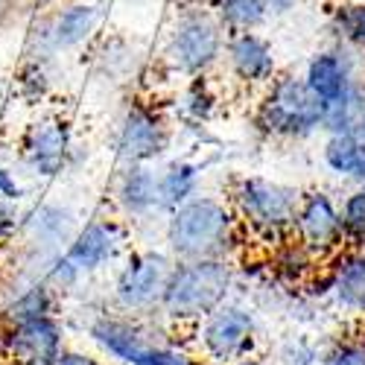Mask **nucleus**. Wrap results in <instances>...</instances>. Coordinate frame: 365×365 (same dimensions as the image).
Returning <instances> with one entry per match:
<instances>
[{
    "label": "nucleus",
    "instance_id": "obj_13",
    "mask_svg": "<svg viewBox=\"0 0 365 365\" xmlns=\"http://www.w3.org/2000/svg\"><path fill=\"white\" fill-rule=\"evenodd\" d=\"M100 6L91 4V0H79V4H71L65 9H58L50 21H44L36 29V38H38V58L36 62H44L47 56L53 53H62V50H73L82 47L91 36L97 33L100 26Z\"/></svg>",
    "mask_w": 365,
    "mask_h": 365
},
{
    "label": "nucleus",
    "instance_id": "obj_10",
    "mask_svg": "<svg viewBox=\"0 0 365 365\" xmlns=\"http://www.w3.org/2000/svg\"><path fill=\"white\" fill-rule=\"evenodd\" d=\"M292 237L304 249H310L319 260H330L345 249V234H342V214L339 202L333 193L322 187L301 190Z\"/></svg>",
    "mask_w": 365,
    "mask_h": 365
},
{
    "label": "nucleus",
    "instance_id": "obj_21",
    "mask_svg": "<svg viewBox=\"0 0 365 365\" xmlns=\"http://www.w3.org/2000/svg\"><path fill=\"white\" fill-rule=\"evenodd\" d=\"M202 175H205V170L193 158H173L158 170V190H161V214L164 217L202 193Z\"/></svg>",
    "mask_w": 365,
    "mask_h": 365
},
{
    "label": "nucleus",
    "instance_id": "obj_1",
    "mask_svg": "<svg viewBox=\"0 0 365 365\" xmlns=\"http://www.w3.org/2000/svg\"><path fill=\"white\" fill-rule=\"evenodd\" d=\"M242 242L246 237L228 196L199 193L164 217V249L175 260H234Z\"/></svg>",
    "mask_w": 365,
    "mask_h": 365
},
{
    "label": "nucleus",
    "instance_id": "obj_31",
    "mask_svg": "<svg viewBox=\"0 0 365 365\" xmlns=\"http://www.w3.org/2000/svg\"><path fill=\"white\" fill-rule=\"evenodd\" d=\"M50 365H106L100 356L94 354H85V351H71V348H62L56 354V359Z\"/></svg>",
    "mask_w": 365,
    "mask_h": 365
},
{
    "label": "nucleus",
    "instance_id": "obj_18",
    "mask_svg": "<svg viewBox=\"0 0 365 365\" xmlns=\"http://www.w3.org/2000/svg\"><path fill=\"white\" fill-rule=\"evenodd\" d=\"M76 217L73 210L65 205H41L36 207L26 220V237H29V246L38 252L41 260H50L56 255H62L71 240L76 234Z\"/></svg>",
    "mask_w": 365,
    "mask_h": 365
},
{
    "label": "nucleus",
    "instance_id": "obj_7",
    "mask_svg": "<svg viewBox=\"0 0 365 365\" xmlns=\"http://www.w3.org/2000/svg\"><path fill=\"white\" fill-rule=\"evenodd\" d=\"M173 263H175V257L167 249L129 252L114 278V287H111L114 307L126 316H135V319L155 316L161 307V295H164L167 278L173 272Z\"/></svg>",
    "mask_w": 365,
    "mask_h": 365
},
{
    "label": "nucleus",
    "instance_id": "obj_32",
    "mask_svg": "<svg viewBox=\"0 0 365 365\" xmlns=\"http://www.w3.org/2000/svg\"><path fill=\"white\" fill-rule=\"evenodd\" d=\"M15 225H18V214H15V207L0 199V242H6V240L15 234Z\"/></svg>",
    "mask_w": 365,
    "mask_h": 365
},
{
    "label": "nucleus",
    "instance_id": "obj_15",
    "mask_svg": "<svg viewBox=\"0 0 365 365\" xmlns=\"http://www.w3.org/2000/svg\"><path fill=\"white\" fill-rule=\"evenodd\" d=\"M114 205L132 222H149L161 214L158 170L152 164H123L114 181Z\"/></svg>",
    "mask_w": 365,
    "mask_h": 365
},
{
    "label": "nucleus",
    "instance_id": "obj_17",
    "mask_svg": "<svg viewBox=\"0 0 365 365\" xmlns=\"http://www.w3.org/2000/svg\"><path fill=\"white\" fill-rule=\"evenodd\" d=\"M324 295L342 313L365 316V249L345 246L330 257L324 272Z\"/></svg>",
    "mask_w": 365,
    "mask_h": 365
},
{
    "label": "nucleus",
    "instance_id": "obj_23",
    "mask_svg": "<svg viewBox=\"0 0 365 365\" xmlns=\"http://www.w3.org/2000/svg\"><path fill=\"white\" fill-rule=\"evenodd\" d=\"M330 36L336 44L365 56V0H345L330 12Z\"/></svg>",
    "mask_w": 365,
    "mask_h": 365
},
{
    "label": "nucleus",
    "instance_id": "obj_6",
    "mask_svg": "<svg viewBox=\"0 0 365 365\" xmlns=\"http://www.w3.org/2000/svg\"><path fill=\"white\" fill-rule=\"evenodd\" d=\"M260 345V322L257 310L246 301L228 298L217 310H210L190 327V348L207 362L222 365L257 354Z\"/></svg>",
    "mask_w": 365,
    "mask_h": 365
},
{
    "label": "nucleus",
    "instance_id": "obj_33",
    "mask_svg": "<svg viewBox=\"0 0 365 365\" xmlns=\"http://www.w3.org/2000/svg\"><path fill=\"white\" fill-rule=\"evenodd\" d=\"M21 187H18V181L0 167V199H21Z\"/></svg>",
    "mask_w": 365,
    "mask_h": 365
},
{
    "label": "nucleus",
    "instance_id": "obj_28",
    "mask_svg": "<svg viewBox=\"0 0 365 365\" xmlns=\"http://www.w3.org/2000/svg\"><path fill=\"white\" fill-rule=\"evenodd\" d=\"M322 351L310 336H289L275 348L272 365H322Z\"/></svg>",
    "mask_w": 365,
    "mask_h": 365
},
{
    "label": "nucleus",
    "instance_id": "obj_8",
    "mask_svg": "<svg viewBox=\"0 0 365 365\" xmlns=\"http://www.w3.org/2000/svg\"><path fill=\"white\" fill-rule=\"evenodd\" d=\"M173 143L167 114L149 100H132L117 120L114 152L120 164H155Z\"/></svg>",
    "mask_w": 365,
    "mask_h": 365
},
{
    "label": "nucleus",
    "instance_id": "obj_3",
    "mask_svg": "<svg viewBox=\"0 0 365 365\" xmlns=\"http://www.w3.org/2000/svg\"><path fill=\"white\" fill-rule=\"evenodd\" d=\"M228 33L214 6L185 4L178 6L161 47V65L170 76L178 79H202L210 76L225 56Z\"/></svg>",
    "mask_w": 365,
    "mask_h": 365
},
{
    "label": "nucleus",
    "instance_id": "obj_26",
    "mask_svg": "<svg viewBox=\"0 0 365 365\" xmlns=\"http://www.w3.org/2000/svg\"><path fill=\"white\" fill-rule=\"evenodd\" d=\"M339 214H342L345 246L365 249V185H354L339 199Z\"/></svg>",
    "mask_w": 365,
    "mask_h": 365
},
{
    "label": "nucleus",
    "instance_id": "obj_34",
    "mask_svg": "<svg viewBox=\"0 0 365 365\" xmlns=\"http://www.w3.org/2000/svg\"><path fill=\"white\" fill-rule=\"evenodd\" d=\"M298 0H269V12H272V21L275 18H287L289 12H295Z\"/></svg>",
    "mask_w": 365,
    "mask_h": 365
},
{
    "label": "nucleus",
    "instance_id": "obj_14",
    "mask_svg": "<svg viewBox=\"0 0 365 365\" xmlns=\"http://www.w3.org/2000/svg\"><path fill=\"white\" fill-rule=\"evenodd\" d=\"M62 348L65 330L53 316L9 324V330L4 333V351L15 365H50Z\"/></svg>",
    "mask_w": 365,
    "mask_h": 365
},
{
    "label": "nucleus",
    "instance_id": "obj_16",
    "mask_svg": "<svg viewBox=\"0 0 365 365\" xmlns=\"http://www.w3.org/2000/svg\"><path fill=\"white\" fill-rule=\"evenodd\" d=\"M71 129L65 120H38L24 135V161L36 175L56 178L68 170L71 161Z\"/></svg>",
    "mask_w": 365,
    "mask_h": 365
},
{
    "label": "nucleus",
    "instance_id": "obj_27",
    "mask_svg": "<svg viewBox=\"0 0 365 365\" xmlns=\"http://www.w3.org/2000/svg\"><path fill=\"white\" fill-rule=\"evenodd\" d=\"M38 278L53 289V295H65V292H71V289L79 287L82 272H79V266L62 252V255L44 260V272H41Z\"/></svg>",
    "mask_w": 365,
    "mask_h": 365
},
{
    "label": "nucleus",
    "instance_id": "obj_22",
    "mask_svg": "<svg viewBox=\"0 0 365 365\" xmlns=\"http://www.w3.org/2000/svg\"><path fill=\"white\" fill-rule=\"evenodd\" d=\"M178 114L185 123L190 126H205L214 120L217 108H220V97L214 85H210V76H202V79H187V85L181 88L178 94Z\"/></svg>",
    "mask_w": 365,
    "mask_h": 365
},
{
    "label": "nucleus",
    "instance_id": "obj_36",
    "mask_svg": "<svg viewBox=\"0 0 365 365\" xmlns=\"http://www.w3.org/2000/svg\"><path fill=\"white\" fill-rule=\"evenodd\" d=\"M351 132H354L356 138H362V140H365V111L359 114V120H356V123H354V129H351Z\"/></svg>",
    "mask_w": 365,
    "mask_h": 365
},
{
    "label": "nucleus",
    "instance_id": "obj_20",
    "mask_svg": "<svg viewBox=\"0 0 365 365\" xmlns=\"http://www.w3.org/2000/svg\"><path fill=\"white\" fill-rule=\"evenodd\" d=\"M322 263L324 260H319L310 249H304L295 237H289L272 249L269 275L287 289H301L322 272Z\"/></svg>",
    "mask_w": 365,
    "mask_h": 365
},
{
    "label": "nucleus",
    "instance_id": "obj_24",
    "mask_svg": "<svg viewBox=\"0 0 365 365\" xmlns=\"http://www.w3.org/2000/svg\"><path fill=\"white\" fill-rule=\"evenodd\" d=\"M225 33H255V29H263L272 21L269 12V0H222V4L214 6Z\"/></svg>",
    "mask_w": 365,
    "mask_h": 365
},
{
    "label": "nucleus",
    "instance_id": "obj_11",
    "mask_svg": "<svg viewBox=\"0 0 365 365\" xmlns=\"http://www.w3.org/2000/svg\"><path fill=\"white\" fill-rule=\"evenodd\" d=\"M222 68L228 76L246 91H263L278 71V53L260 29L255 33H231L225 41V56Z\"/></svg>",
    "mask_w": 365,
    "mask_h": 365
},
{
    "label": "nucleus",
    "instance_id": "obj_19",
    "mask_svg": "<svg viewBox=\"0 0 365 365\" xmlns=\"http://www.w3.org/2000/svg\"><path fill=\"white\" fill-rule=\"evenodd\" d=\"M319 158L333 178L365 185V140L354 132H324Z\"/></svg>",
    "mask_w": 365,
    "mask_h": 365
},
{
    "label": "nucleus",
    "instance_id": "obj_5",
    "mask_svg": "<svg viewBox=\"0 0 365 365\" xmlns=\"http://www.w3.org/2000/svg\"><path fill=\"white\" fill-rule=\"evenodd\" d=\"M327 108L310 91L301 73H278L263 91L255 108V126L275 140L301 143L324 135Z\"/></svg>",
    "mask_w": 365,
    "mask_h": 365
},
{
    "label": "nucleus",
    "instance_id": "obj_37",
    "mask_svg": "<svg viewBox=\"0 0 365 365\" xmlns=\"http://www.w3.org/2000/svg\"><path fill=\"white\" fill-rule=\"evenodd\" d=\"M91 4H97V0H91Z\"/></svg>",
    "mask_w": 365,
    "mask_h": 365
},
{
    "label": "nucleus",
    "instance_id": "obj_12",
    "mask_svg": "<svg viewBox=\"0 0 365 365\" xmlns=\"http://www.w3.org/2000/svg\"><path fill=\"white\" fill-rule=\"evenodd\" d=\"M126 242H129V234H126L123 222L100 217V220L85 222L73 234L65 255L79 266L82 275H91V272H100L108 263H114L126 252Z\"/></svg>",
    "mask_w": 365,
    "mask_h": 365
},
{
    "label": "nucleus",
    "instance_id": "obj_9",
    "mask_svg": "<svg viewBox=\"0 0 365 365\" xmlns=\"http://www.w3.org/2000/svg\"><path fill=\"white\" fill-rule=\"evenodd\" d=\"M158 324H161L158 313L146 319H135L126 313L123 316L103 313L88 324V336L97 342V348L106 356L117 359L120 365H143L152 345L158 339H175L173 333H178L175 327L158 333Z\"/></svg>",
    "mask_w": 365,
    "mask_h": 365
},
{
    "label": "nucleus",
    "instance_id": "obj_4",
    "mask_svg": "<svg viewBox=\"0 0 365 365\" xmlns=\"http://www.w3.org/2000/svg\"><path fill=\"white\" fill-rule=\"evenodd\" d=\"M301 190L287 181L269 175H237L228 187V202L240 220L246 242L275 249L292 237V222L298 210Z\"/></svg>",
    "mask_w": 365,
    "mask_h": 365
},
{
    "label": "nucleus",
    "instance_id": "obj_30",
    "mask_svg": "<svg viewBox=\"0 0 365 365\" xmlns=\"http://www.w3.org/2000/svg\"><path fill=\"white\" fill-rule=\"evenodd\" d=\"M106 73L111 76V79H129L132 73H135V53H132V47L129 44H123V41H108L106 44Z\"/></svg>",
    "mask_w": 365,
    "mask_h": 365
},
{
    "label": "nucleus",
    "instance_id": "obj_35",
    "mask_svg": "<svg viewBox=\"0 0 365 365\" xmlns=\"http://www.w3.org/2000/svg\"><path fill=\"white\" fill-rule=\"evenodd\" d=\"M222 365H269V362H263L257 354H252V356H242V359H231V362H222Z\"/></svg>",
    "mask_w": 365,
    "mask_h": 365
},
{
    "label": "nucleus",
    "instance_id": "obj_25",
    "mask_svg": "<svg viewBox=\"0 0 365 365\" xmlns=\"http://www.w3.org/2000/svg\"><path fill=\"white\" fill-rule=\"evenodd\" d=\"M53 304H56L53 289L41 278H36L26 289H21L15 295V301L6 307V322L9 324H24V322H36V319L53 316Z\"/></svg>",
    "mask_w": 365,
    "mask_h": 365
},
{
    "label": "nucleus",
    "instance_id": "obj_2",
    "mask_svg": "<svg viewBox=\"0 0 365 365\" xmlns=\"http://www.w3.org/2000/svg\"><path fill=\"white\" fill-rule=\"evenodd\" d=\"M237 289V266L231 257H207V260H175L167 278L158 316L178 327L187 330L217 310L220 304L234 298Z\"/></svg>",
    "mask_w": 365,
    "mask_h": 365
},
{
    "label": "nucleus",
    "instance_id": "obj_29",
    "mask_svg": "<svg viewBox=\"0 0 365 365\" xmlns=\"http://www.w3.org/2000/svg\"><path fill=\"white\" fill-rule=\"evenodd\" d=\"M322 365H365V330L333 339L322 351Z\"/></svg>",
    "mask_w": 365,
    "mask_h": 365
}]
</instances>
